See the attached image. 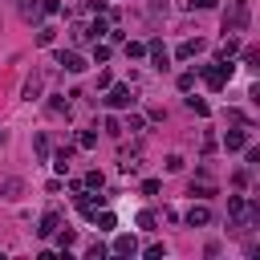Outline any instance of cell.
Listing matches in <instances>:
<instances>
[{"label": "cell", "instance_id": "obj_35", "mask_svg": "<svg viewBox=\"0 0 260 260\" xmlns=\"http://www.w3.org/2000/svg\"><path fill=\"white\" fill-rule=\"evenodd\" d=\"M142 256H146V260H162L167 248H162V244H150V248H142Z\"/></svg>", "mask_w": 260, "mask_h": 260}, {"label": "cell", "instance_id": "obj_40", "mask_svg": "<svg viewBox=\"0 0 260 260\" xmlns=\"http://www.w3.org/2000/svg\"><path fill=\"white\" fill-rule=\"evenodd\" d=\"M110 85H114V77H110V69H102L98 73V89H110Z\"/></svg>", "mask_w": 260, "mask_h": 260}, {"label": "cell", "instance_id": "obj_6", "mask_svg": "<svg viewBox=\"0 0 260 260\" xmlns=\"http://www.w3.org/2000/svg\"><path fill=\"white\" fill-rule=\"evenodd\" d=\"M57 65H61L65 73H85V69H89V61H85L81 53H73V49H61V53H57Z\"/></svg>", "mask_w": 260, "mask_h": 260}, {"label": "cell", "instance_id": "obj_25", "mask_svg": "<svg viewBox=\"0 0 260 260\" xmlns=\"http://www.w3.org/2000/svg\"><path fill=\"white\" fill-rule=\"evenodd\" d=\"M85 32H89V41H98V37H106L110 28H106V20H89V24H85Z\"/></svg>", "mask_w": 260, "mask_h": 260}, {"label": "cell", "instance_id": "obj_21", "mask_svg": "<svg viewBox=\"0 0 260 260\" xmlns=\"http://www.w3.org/2000/svg\"><path fill=\"white\" fill-rule=\"evenodd\" d=\"M175 85H179L183 93H191V89H195V69H187V73H179V77H175Z\"/></svg>", "mask_w": 260, "mask_h": 260}, {"label": "cell", "instance_id": "obj_31", "mask_svg": "<svg viewBox=\"0 0 260 260\" xmlns=\"http://www.w3.org/2000/svg\"><path fill=\"white\" fill-rule=\"evenodd\" d=\"M244 158H248L252 171H260V146H244Z\"/></svg>", "mask_w": 260, "mask_h": 260}, {"label": "cell", "instance_id": "obj_18", "mask_svg": "<svg viewBox=\"0 0 260 260\" xmlns=\"http://www.w3.org/2000/svg\"><path fill=\"white\" fill-rule=\"evenodd\" d=\"M93 223H98V232H114V228H118L114 211H98V215H93Z\"/></svg>", "mask_w": 260, "mask_h": 260}, {"label": "cell", "instance_id": "obj_9", "mask_svg": "<svg viewBox=\"0 0 260 260\" xmlns=\"http://www.w3.org/2000/svg\"><path fill=\"white\" fill-rule=\"evenodd\" d=\"M146 57H150L158 69H167V65H171V53H167V45H162V41H150V45H146Z\"/></svg>", "mask_w": 260, "mask_h": 260}, {"label": "cell", "instance_id": "obj_12", "mask_svg": "<svg viewBox=\"0 0 260 260\" xmlns=\"http://www.w3.org/2000/svg\"><path fill=\"white\" fill-rule=\"evenodd\" d=\"M20 195H24V183H20V179H4V183H0V199H8V203H16Z\"/></svg>", "mask_w": 260, "mask_h": 260}, {"label": "cell", "instance_id": "obj_8", "mask_svg": "<svg viewBox=\"0 0 260 260\" xmlns=\"http://www.w3.org/2000/svg\"><path fill=\"white\" fill-rule=\"evenodd\" d=\"M57 228H61V211H45V215H41L37 236H41V240H53V232H57Z\"/></svg>", "mask_w": 260, "mask_h": 260}, {"label": "cell", "instance_id": "obj_19", "mask_svg": "<svg viewBox=\"0 0 260 260\" xmlns=\"http://www.w3.org/2000/svg\"><path fill=\"white\" fill-rule=\"evenodd\" d=\"M118 167H122L126 175H138V171H142V158H138V154H122V162H118Z\"/></svg>", "mask_w": 260, "mask_h": 260}, {"label": "cell", "instance_id": "obj_24", "mask_svg": "<svg viewBox=\"0 0 260 260\" xmlns=\"http://www.w3.org/2000/svg\"><path fill=\"white\" fill-rule=\"evenodd\" d=\"M32 150H37V158H53V150H49V138H45V134H37V138H32Z\"/></svg>", "mask_w": 260, "mask_h": 260}, {"label": "cell", "instance_id": "obj_22", "mask_svg": "<svg viewBox=\"0 0 260 260\" xmlns=\"http://www.w3.org/2000/svg\"><path fill=\"white\" fill-rule=\"evenodd\" d=\"M187 110H191V114H199V118H207V114H211V106H207L203 98H187Z\"/></svg>", "mask_w": 260, "mask_h": 260}, {"label": "cell", "instance_id": "obj_17", "mask_svg": "<svg viewBox=\"0 0 260 260\" xmlns=\"http://www.w3.org/2000/svg\"><path fill=\"white\" fill-rule=\"evenodd\" d=\"M53 240H57V248H61V252H69V244L77 240V232H73V228H57V232H53Z\"/></svg>", "mask_w": 260, "mask_h": 260}, {"label": "cell", "instance_id": "obj_38", "mask_svg": "<svg viewBox=\"0 0 260 260\" xmlns=\"http://www.w3.org/2000/svg\"><path fill=\"white\" fill-rule=\"evenodd\" d=\"M158 187H162L158 179H142V195H158Z\"/></svg>", "mask_w": 260, "mask_h": 260}, {"label": "cell", "instance_id": "obj_28", "mask_svg": "<svg viewBox=\"0 0 260 260\" xmlns=\"http://www.w3.org/2000/svg\"><path fill=\"white\" fill-rule=\"evenodd\" d=\"M85 187H89V191H102V187H106V175H102V171H89V175H85Z\"/></svg>", "mask_w": 260, "mask_h": 260}, {"label": "cell", "instance_id": "obj_23", "mask_svg": "<svg viewBox=\"0 0 260 260\" xmlns=\"http://www.w3.org/2000/svg\"><path fill=\"white\" fill-rule=\"evenodd\" d=\"M77 146H81V150H93V146H98V130H81V134H77Z\"/></svg>", "mask_w": 260, "mask_h": 260}, {"label": "cell", "instance_id": "obj_36", "mask_svg": "<svg viewBox=\"0 0 260 260\" xmlns=\"http://www.w3.org/2000/svg\"><path fill=\"white\" fill-rule=\"evenodd\" d=\"M53 12H61V0H41V16H53Z\"/></svg>", "mask_w": 260, "mask_h": 260}, {"label": "cell", "instance_id": "obj_30", "mask_svg": "<svg viewBox=\"0 0 260 260\" xmlns=\"http://www.w3.org/2000/svg\"><path fill=\"white\" fill-rule=\"evenodd\" d=\"M142 126H146V118H142V114H130V118H126V126H122V130H130V134H138V130H142Z\"/></svg>", "mask_w": 260, "mask_h": 260}, {"label": "cell", "instance_id": "obj_10", "mask_svg": "<svg viewBox=\"0 0 260 260\" xmlns=\"http://www.w3.org/2000/svg\"><path fill=\"white\" fill-rule=\"evenodd\" d=\"M41 89H45V69H32L28 73V81H24V98L32 102V98H41Z\"/></svg>", "mask_w": 260, "mask_h": 260}, {"label": "cell", "instance_id": "obj_43", "mask_svg": "<svg viewBox=\"0 0 260 260\" xmlns=\"http://www.w3.org/2000/svg\"><path fill=\"white\" fill-rule=\"evenodd\" d=\"M191 8H215V0H191Z\"/></svg>", "mask_w": 260, "mask_h": 260}, {"label": "cell", "instance_id": "obj_41", "mask_svg": "<svg viewBox=\"0 0 260 260\" xmlns=\"http://www.w3.org/2000/svg\"><path fill=\"white\" fill-rule=\"evenodd\" d=\"M106 134H114V138H118V134H122V122H118V118H106Z\"/></svg>", "mask_w": 260, "mask_h": 260}, {"label": "cell", "instance_id": "obj_4", "mask_svg": "<svg viewBox=\"0 0 260 260\" xmlns=\"http://www.w3.org/2000/svg\"><path fill=\"white\" fill-rule=\"evenodd\" d=\"M102 102H106L110 110H130V106H134V89H130V85H110Z\"/></svg>", "mask_w": 260, "mask_h": 260}, {"label": "cell", "instance_id": "obj_37", "mask_svg": "<svg viewBox=\"0 0 260 260\" xmlns=\"http://www.w3.org/2000/svg\"><path fill=\"white\" fill-rule=\"evenodd\" d=\"M167 171H171V175L183 171V154H167Z\"/></svg>", "mask_w": 260, "mask_h": 260}, {"label": "cell", "instance_id": "obj_16", "mask_svg": "<svg viewBox=\"0 0 260 260\" xmlns=\"http://www.w3.org/2000/svg\"><path fill=\"white\" fill-rule=\"evenodd\" d=\"M69 158H73V146L53 150V167H57V175H65V171H69Z\"/></svg>", "mask_w": 260, "mask_h": 260}, {"label": "cell", "instance_id": "obj_44", "mask_svg": "<svg viewBox=\"0 0 260 260\" xmlns=\"http://www.w3.org/2000/svg\"><path fill=\"white\" fill-rule=\"evenodd\" d=\"M4 138H8V134H4V130H0V146H4Z\"/></svg>", "mask_w": 260, "mask_h": 260}, {"label": "cell", "instance_id": "obj_39", "mask_svg": "<svg viewBox=\"0 0 260 260\" xmlns=\"http://www.w3.org/2000/svg\"><path fill=\"white\" fill-rule=\"evenodd\" d=\"M244 61H248L252 69H260V49H244Z\"/></svg>", "mask_w": 260, "mask_h": 260}, {"label": "cell", "instance_id": "obj_42", "mask_svg": "<svg viewBox=\"0 0 260 260\" xmlns=\"http://www.w3.org/2000/svg\"><path fill=\"white\" fill-rule=\"evenodd\" d=\"M248 98H252V106H256V110H260V81H256V85H252V89H248Z\"/></svg>", "mask_w": 260, "mask_h": 260}, {"label": "cell", "instance_id": "obj_11", "mask_svg": "<svg viewBox=\"0 0 260 260\" xmlns=\"http://www.w3.org/2000/svg\"><path fill=\"white\" fill-rule=\"evenodd\" d=\"M110 252H114V256H134V252H138V240H134V236H114Z\"/></svg>", "mask_w": 260, "mask_h": 260}, {"label": "cell", "instance_id": "obj_32", "mask_svg": "<svg viewBox=\"0 0 260 260\" xmlns=\"http://www.w3.org/2000/svg\"><path fill=\"white\" fill-rule=\"evenodd\" d=\"M53 37H57V28H49V24L37 28V45H53Z\"/></svg>", "mask_w": 260, "mask_h": 260}, {"label": "cell", "instance_id": "obj_1", "mask_svg": "<svg viewBox=\"0 0 260 260\" xmlns=\"http://www.w3.org/2000/svg\"><path fill=\"white\" fill-rule=\"evenodd\" d=\"M228 219H232L236 232H244V228L260 223V203H252L244 195H228Z\"/></svg>", "mask_w": 260, "mask_h": 260}, {"label": "cell", "instance_id": "obj_20", "mask_svg": "<svg viewBox=\"0 0 260 260\" xmlns=\"http://www.w3.org/2000/svg\"><path fill=\"white\" fill-rule=\"evenodd\" d=\"M20 16L24 20H37L41 16V0H20Z\"/></svg>", "mask_w": 260, "mask_h": 260}, {"label": "cell", "instance_id": "obj_29", "mask_svg": "<svg viewBox=\"0 0 260 260\" xmlns=\"http://www.w3.org/2000/svg\"><path fill=\"white\" fill-rule=\"evenodd\" d=\"M93 61H98V65H106V61H110V45L93 41Z\"/></svg>", "mask_w": 260, "mask_h": 260}, {"label": "cell", "instance_id": "obj_15", "mask_svg": "<svg viewBox=\"0 0 260 260\" xmlns=\"http://www.w3.org/2000/svg\"><path fill=\"white\" fill-rule=\"evenodd\" d=\"M236 53H240V41H236V37H223V45L215 49V61H232Z\"/></svg>", "mask_w": 260, "mask_h": 260}, {"label": "cell", "instance_id": "obj_14", "mask_svg": "<svg viewBox=\"0 0 260 260\" xmlns=\"http://www.w3.org/2000/svg\"><path fill=\"white\" fill-rule=\"evenodd\" d=\"M195 53H203V41H199V37H195V41H183V45L175 49V57H179V61H191Z\"/></svg>", "mask_w": 260, "mask_h": 260}, {"label": "cell", "instance_id": "obj_27", "mask_svg": "<svg viewBox=\"0 0 260 260\" xmlns=\"http://www.w3.org/2000/svg\"><path fill=\"white\" fill-rule=\"evenodd\" d=\"M49 114H57V118H69V102H65V98H53V102H49Z\"/></svg>", "mask_w": 260, "mask_h": 260}, {"label": "cell", "instance_id": "obj_13", "mask_svg": "<svg viewBox=\"0 0 260 260\" xmlns=\"http://www.w3.org/2000/svg\"><path fill=\"white\" fill-rule=\"evenodd\" d=\"M248 146V130H228L223 134V150H244Z\"/></svg>", "mask_w": 260, "mask_h": 260}, {"label": "cell", "instance_id": "obj_7", "mask_svg": "<svg viewBox=\"0 0 260 260\" xmlns=\"http://www.w3.org/2000/svg\"><path fill=\"white\" fill-rule=\"evenodd\" d=\"M211 223V207L207 203H191V211H187V228H207Z\"/></svg>", "mask_w": 260, "mask_h": 260}, {"label": "cell", "instance_id": "obj_2", "mask_svg": "<svg viewBox=\"0 0 260 260\" xmlns=\"http://www.w3.org/2000/svg\"><path fill=\"white\" fill-rule=\"evenodd\" d=\"M248 20H252V0H228V8H223V32L236 37V32L248 28Z\"/></svg>", "mask_w": 260, "mask_h": 260}, {"label": "cell", "instance_id": "obj_33", "mask_svg": "<svg viewBox=\"0 0 260 260\" xmlns=\"http://www.w3.org/2000/svg\"><path fill=\"white\" fill-rule=\"evenodd\" d=\"M138 228L142 232H154V211H138Z\"/></svg>", "mask_w": 260, "mask_h": 260}, {"label": "cell", "instance_id": "obj_34", "mask_svg": "<svg viewBox=\"0 0 260 260\" xmlns=\"http://www.w3.org/2000/svg\"><path fill=\"white\" fill-rule=\"evenodd\" d=\"M106 252H110V248H106V244H98V240H93V244H89V248H85V256H89V260H102V256H106Z\"/></svg>", "mask_w": 260, "mask_h": 260}, {"label": "cell", "instance_id": "obj_26", "mask_svg": "<svg viewBox=\"0 0 260 260\" xmlns=\"http://www.w3.org/2000/svg\"><path fill=\"white\" fill-rule=\"evenodd\" d=\"M126 57H130V61L146 57V45H142V41H126Z\"/></svg>", "mask_w": 260, "mask_h": 260}, {"label": "cell", "instance_id": "obj_3", "mask_svg": "<svg viewBox=\"0 0 260 260\" xmlns=\"http://www.w3.org/2000/svg\"><path fill=\"white\" fill-rule=\"evenodd\" d=\"M232 73H236V65L232 61H215V65H199V77H203V85L211 89V93H219L228 81H232Z\"/></svg>", "mask_w": 260, "mask_h": 260}, {"label": "cell", "instance_id": "obj_5", "mask_svg": "<svg viewBox=\"0 0 260 260\" xmlns=\"http://www.w3.org/2000/svg\"><path fill=\"white\" fill-rule=\"evenodd\" d=\"M215 195V183H211V171L199 167V175L191 179V199H211Z\"/></svg>", "mask_w": 260, "mask_h": 260}]
</instances>
